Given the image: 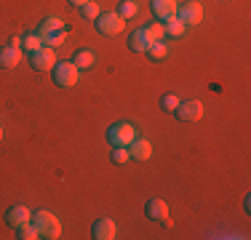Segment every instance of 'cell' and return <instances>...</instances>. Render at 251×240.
<instances>
[{
    "instance_id": "cell-1",
    "label": "cell",
    "mask_w": 251,
    "mask_h": 240,
    "mask_svg": "<svg viewBox=\"0 0 251 240\" xmlns=\"http://www.w3.org/2000/svg\"><path fill=\"white\" fill-rule=\"evenodd\" d=\"M29 221H32V227L38 230V235L46 238V240H56L62 235V224H59V219L51 211H35Z\"/></svg>"
},
{
    "instance_id": "cell-2",
    "label": "cell",
    "mask_w": 251,
    "mask_h": 240,
    "mask_svg": "<svg viewBox=\"0 0 251 240\" xmlns=\"http://www.w3.org/2000/svg\"><path fill=\"white\" fill-rule=\"evenodd\" d=\"M77 75H80V70H77L73 62H56L51 67L53 86H59V88H73L77 83Z\"/></svg>"
},
{
    "instance_id": "cell-3",
    "label": "cell",
    "mask_w": 251,
    "mask_h": 240,
    "mask_svg": "<svg viewBox=\"0 0 251 240\" xmlns=\"http://www.w3.org/2000/svg\"><path fill=\"white\" fill-rule=\"evenodd\" d=\"M134 139H136V128L131 123H115L107 128V142L112 147H128Z\"/></svg>"
},
{
    "instance_id": "cell-4",
    "label": "cell",
    "mask_w": 251,
    "mask_h": 240,
    "mask_svg": "<svg viewBox=\"0 0 251 240\" xmlns=\"http://www.w3.org/2000/svg\"><path fill=\"white\" fill-rule=\"evenodd\" d=\"M94 24H97L99 35H118V32H123L126 19L121 14H115V11H107V14H99L97 19H94Z\"/></svg>"
},
{
    "instance_id": "cell-5",
    "label": "cell",
    "mask_w": 251,
    "mask_h": 240,
    "mask_svg": "<svg viewBox=\"0 0 251 240\" xmlns=\"http://www.w3.org/2000/svg\"><path fill=\"white\" fill-rule=\"evenodd\" d=\"M176 19L184 24V27H195V24H201L203 19V8L201 3H195V0H190V3H182L176 8Z\"/></svg>"
},
{
    "instance_id": "cell-6",
    "label": "cell",
    "mask_w": 251,
    "mask_h": 240,
    "mask_svg": "<svg viewBox=\"0 0 251 240\" xmlns=\"http://www.w3.org/2000/svg\"><path fill=\"white\" fill-rule=\"evenodd\" d=\"M174 115H176V120H182V123H195V120H201V115H203V104H201V101H195V99L179 101Z\"/></svg>"
},
{
    "instance_id": "cell-7",
    "label": "cell",
    "mask_w": 251,
    "mask_h": 240,
    "mask_svg": "<svg viewBox=\"0 0 251 240\" xmlns=\"http://www.w3.org/2000/svg\"><path fill=\"white\" fill-rule=\"evenodd\" d=\"M145 216L152 221H163L166 227L171 224L169 219V206H166V200H160V197H150V200L145 203Z\"/></svg>"
},
{
    "instance_id": "cell-8",
    "label": "cell",
    "mask_w": 251,
    "mask_h": 240,
    "mask_svg": "<svg viewBox=\"0 0 251 240\" xmlns=\"http://www.w3.org/2000/svg\"><path fill=\"white\" fill-rule=\"evenodd\" d=\"M29 64H32V70H38V72L51 70L53 64H56V56H53V48L43 46V48H38V51H32V53H29Z\"/></svg>"
},
{
    "instance_id": "cell-9",
    "label": "cell",
    "mask_w": 251,
    "mask_h": 240,
    "mask_svg": "<svg viewBox=\"0 0 251 240\" xmlns=\"http://www.w3.org/2000/svg\"><path fill=\"white\" fill-rule=\"evenodd\" d=\"M176 8H179L176 0H150V11L155 14V19H160V22L174 19V16H176Z\"/></svg>"
},
{
    "instance_id": "cell-10",
    "label": "cell",
    "mask_w": 251,
    "mask_h": 240,
    "mask_svg": "<svg viewBox=\"0 0 251 240\" xmlns=\"http://www.w3.org/2000/svg\"><path fill=\"white\" fill-rule=\"evenodd\" d=\"M29 219H32V211H29L27 206H11L8 211H5V224H11L14 230L22 224H27Z\"/></svg>"
},
{
    "instance_id": "cell-11",
    "label": "cell",
    "mask_w": 251,
    "mask_h": 240,
    "mask_svg": "<svg viewBox=\"0 0 251 240\" xmlns=\"http://www.w3.org/2000/svg\"><path fill=\"white\" fill-rule=\"evenodd\" d=\"M115 221L112 219H97L94 221V227H91V235L94 240H112L115 238Z\"/></svg>"
},
{
    "instance_id": "cell-12",
    "label": "cell",
    "mask_w": 251,
    "mask_h": 240,
    "mask_svg": "<svg viewBox=\"0 0 251 240\" xmlns=\"http://www.w3.org/2000/svg\"><path fill=\"white\" fill-rule=\"evenodd\" d=\"M22 62V48L16 46H3L0 48V67L3 70H14Z\"/></svg>"
},
{
    "instance_id": "cell-13",
    "label": "cell",
    "mask_w": 251,
    "mask_h": 240,
    "mask_svg": "<svg viewBox=\"0 0 251 240\" xmlns=\"http://www.w3.org/2000/svg\"><path fill=\"white\" fill-rule=\"evenodd\" d=\"M150 43H152V40H150V35L145 32V27L128 35V48H131V51H136V53H147Z\"/></svg>"
},
{
    "instance_id": "cell-14",
    "label": "cell",
    "mask_w": 251,
    "mask_h": 240,
    "mask_svg": "<svg viewBox=\"0 0 251 240\" xmlns=\"http://www.w3.org/2000/svg\"><path fill=\"white\" fill-rule=\"evenodd\" d=\"M152 155V144L147 142V139H134L128 144V158H134V160H147Z\"/></svg>"
},
{
    "instance_id": "cell-15",
    "label": "cell",
    "mask_w": 251,
    "mask_h": 240,
    "mask_svg": "<svg viewBox=\"0 0 251 240\" xmlns=\"http://www.w3.org/2000/svg\"><path fill=\"white\" fill-rule=\"evenodd\" d=\"M70 62H73L77 70H91L94 64H97V53L88 51V48H80V51H75V56L70 59Z\"/></svg>"
},
{
    "instance_id": "cell-16",
    "label": "cell",
    "mask_w": 251,
    "mask_h": 240,
    "mask_svg": "<svg viewBox=\"0 0 251 240\" xmlns=\"http://www.w3.org/2000/svg\"><path fill=\"white\" fill-rule=\"evenodd\" d=\"M19 48H22V51H27V53L43 48V38H40V32H27L25 38H22V46Z\"/></svg>"
},
{
    "instance_id": "cell-17",
    "label": "cell",
    "mask_w": 251,
    "mask_h": 240,
    "mask_svg": "<svg viewBox=\"0 0 251 240\" xmlns=\"http://www.w3.org/2000/svg\"><path fill=\"white\" fill-rule=\"evenodd\" d=\"M67 32V24H64L62 19H56V16H49V19L40 22V35H49V32Z\"/></svg>"
},
{
    "instance_id": "cell-18",
    "label": "cell",
    "mask_w": 251,
    "mask_h": 240,
    "mask_svg": "<svg viewBox=\"0 0 251 240\" xmlns=\"http://www.w3.org/2000/svg\"><path fill=\"white\" fill-rule=\"evenodd\" d=\"M115 14H121L123 19H134V16L139 14V5H136V0H121Z\"/></svg>"
},
{
    "instance_id": "cell-19",
    "label": "cell",
    "mask_w": 251,
    "mask_h": 240,
    "mask_svg": "<svg viewBox=\"0 0 251 240\" xmlns=\"http://www.w3.org/2000/svg\"><path fill=\"white\" fill-rule=\"evenodd\" d=\"M163 29H166V35H171V38H182L184 29H187V27H184V24L174 16V19H169V22L163 24Z\"/></svg>"
},
{
    "instance_id": "cell-20",
    "label": "cell",
    "mask_w": 251,
    "mask_h": 240,
    "mask_svg": "<svg viewBox=\"0 0 251 240\" xmlns=\"http://www.w3.org/2000/svg\"><path fill=\"white\" fill-rule=\"evenodd\" d=\"M43 38V46H49V48H56V46H62L64 43V38H67V32H49V35H40Z\"/></svg>"
},
{
    "instance_id": "cell-21",
    "label": "cell",
    "mask_w": 251,
    "mask_h": 240,
    "mask_svg": "<svg viewBox=\"0 0 251 240\" xmlns=\"http://www.w3.org/2000/svg\"><path fill=\"white\" fill-rule=\"evenodd\" d=\"M16 238H19V240H35V238H40V235H38V230L32 227V221H27V224L16 227Z\"/></svg>"
},
{
    "instance_id": "cell-22",
    "label": "cell",
    "mask_w": 251,
    "mask_h": 240,
    "mask_svg": "<svg viewBox=\"0 0 251 240\" xmlns=\"http://www.w3.org/2000/svg\"><path fill=\"white\" fill-rule=\"evenodd\" d=\"M145 32L150 35V40H163L166 38V29H163V24H160V22H150L145 27Z\"/></svg>"
},
{
    "instance_id": "cell-23",
    "label": "cell",
    "mask_w": 251,
    "mask_h": 240,
    "mask_svg": "<svg viewBox=\"0 0 251 240\" xmlns=\"http://www.w3.org/2000/svg\"><path fill=\"white\" fill-rule=\"evenodd\" d=\"M147 53H150L152 59H163L166 53H169V48H166V43H163V40H152V43H150V48H147Z\"/></svg>"
},
{
    "instance_id": "cell-24",
    "label": "cell",
    "mask_w": 251,
    "mask_h": 240,
    "mask_svg": "<svg viewBox=\"0 0 251 240\" xmlns=\"http://www.w3.org/2000/svg\"><path fill=\"white\" fill-rule=\"evenodd\" d=\"M160 107H163L166 112H174L179 107V96L176 94H163V96H160Z\"/></svg>"
},
{
    "instance_id": "cell-25",
    "label": "cell",
    "mask_w": 251,
    "mask_h": 240,
    "mask_svg": "<svg viewBox=\"0 0 251 240\" xmlns=\"http://www.w3.org/2000/svg\"><path fill=\"white\" fill-rule=\"evenodd\" d=\"M80 14H83V19H97L101 11H99V5L94 3V0H88L86 5H80Z\"/></svg>"
},
{
    "instance_id": "cell-26",
    "label": "cell",
    "mask_w": 251,
    "mask_h": 240,
    "mask_svg": "<svg viewBox=\"0 0 251 240\" xmlns=\"http://www.w3.org/2000/svg\"><path fill=\"white\" fill-rule=\"evenodd\" d=\"M112 163H115V166L128 163V147H115V149H112Z\"/></svg>"
},
{
    "instance_id": "cell-27",
    "label": "cell",
    "mask_w": 251,
    "mask_h": 240,
    "mask_svg": "<svg viewBox=\"0 0 251 240\" xmlns=\"http://www.w3.org/2000/svg\"><path fill=\"white\" fill-rule=\"evenodd\" d=\"M67 3H70V5H75V8H80V5H86L88 0H67Z\"/></svg>"
},
{
    "instance_id": "cell-28",
    "label": "cell",
    "mask_w": 251,
    "mask_h": 240,
    "mask_svg": "<svg viewBox=\"0 0 251 240\" xmlns=\"http://www.w3.org/2000/svg\"><path fill=\"white\" fill-rule=\"evenodd\" d=\"M8 46H16V48H19L22 46V38H19V35H14V38H11V43Z\"/></svg>"
},
{
    "instance_id": "cell-29",
    "label": "cell",
    "mask_w": 251,
    "mask_h": 240,
    "mask_svg": "<svg viewBox=\"0 0 251 240\" xmlns=\"http://www.w3.org/2000/svg\"><path fill=\"white\" fill-rule=\"evenodd\" d=\"M0 139H3V128H0Z\"/></svg>"
}]
</instances>
